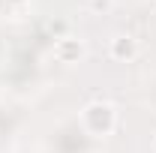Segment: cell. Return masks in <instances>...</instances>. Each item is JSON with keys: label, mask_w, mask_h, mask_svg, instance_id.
Returning a JSON list of instances; mask_svg holds the SVG:
<instances>
[{"label": "cell", "mask_w": 156, "mask_h": 153, "mask_svg": "<svg viewBox=\"0 0 156 153\" xmlns=\"http://www.w3.org/2000/svg\"><path fill=\"white\" fill-rule=\"evenodd\" d=\"M84 123H87V129L96 135H105L114 129V108L111 105H105V102H93V105H87V111H84Z\"/></svg>", "instance_id": "obj_1"}, {"label": "cell", "mask_w": 156, "mask_h": 153, "mask_svg": "<svg viewBox=\"0 0 156 153\" xmlns=\"http://www.w3.org/2000/svg\"><path fill=\"white\" fill-rule=\"evenodd\" d=\"M111 51H114V57H132V54H135V39H129V36L114 39Z\"/></svg>", "instance_id": "obj_2"}, {"label": "cell", "mask_w": 156, "mask_h": 153, "mask_svg": "<svg viewBox=\"0 0 156 153\" xmlns=\"http://www.w3.org/2000/svg\"><path fill=\"white\" fill-rule=\"evenodd\" d=\"M69 54H81V45H72L69 39H60V57L69 60Z\"/></svg>", "instance_id": "obj_3"}]
</instances>
